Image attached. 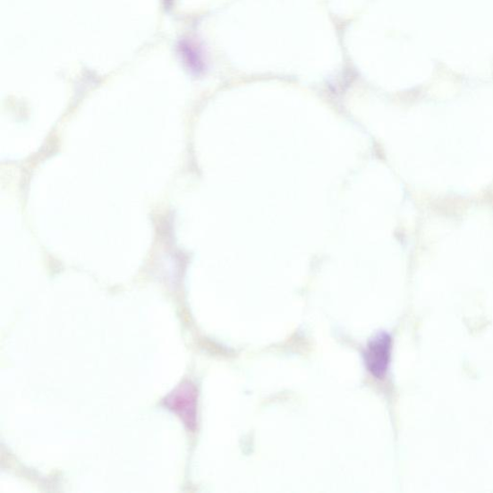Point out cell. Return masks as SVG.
<instances>
[{
    "instance_id": "cell-1",
    "label": "cell",
    "mask_w": 493,
    "mask_h": 493,
    "mask_svg": "<svg viewBox=\"0 0 493 493\" xmlns=\"http://www.w3.org/2000/svg\"><path fill=\"white\" fill-rule=\"evenodd\" d=\"M163 404L178 415L188 429L195 431L198 426V390L192 383L186 382L176 387Z\"/></svg>"
},
{
    "instance_id": "cell-2",
    "label": "cell",
    "mask_w": 493,
    "mask_h": 493,
    "mask_svg": "<svg viewBox=\"0 0 493 493\" xmlns=\"http://www.w3.org/2000/svg\"><path fill=\"white\" fill-rule=\"evenodd\" d=\"M391 353H393V339L387 333L374 336L364 352L366 369L377 378H384L387 374Z\"/></svg>"
}]
</instances>
